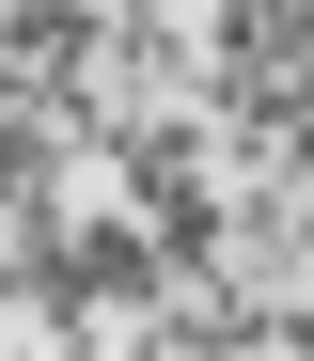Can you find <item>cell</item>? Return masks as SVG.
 I'll return each mask as SVG.
<instances>
[{"label": "cell", "mask_w": 314, "mask_h": 361, "mask_svg": "<svg viewBox=\"0 0 314 361\" xmlns=\"http://www.w3.org/2000/svg\"><path fill=\"white\" fill-rule=\"evenodd\" d=\"M95 63V0H0V94H63Z\"/></svg>", "instance_id": "7a4b0ae2"}, {"label": "cell", "mask_w": 314, "mask_h": 361, "mask_svg": "<svg viewBox=\"0 0 314 361\" xmlns=\"http://www.w3.org/2000/svg\"><path fill=\"white\" fill-rule=\"evenodd\" d=\"M63 189H79V126L47 94H0V220H47Z\"/></svg>", "instance_id": "6da1fadb"}]
</instances>
